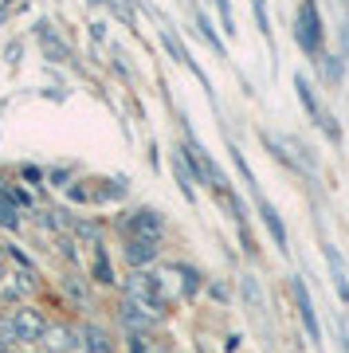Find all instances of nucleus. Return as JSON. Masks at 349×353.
I'll return each instance as SVG.
<instances>
[{"mask_svg": "<svg viewBox=\"0 0 349 353\" xmlns=\"http://www.w3.org/2000/svg\"><path fill=\"white\" fill-rule=\"evenodd\" d=\"M295 43L302 48V55L314 67H322L326 59V28H322V12H318V0H302L299 12H295Z\"/></svg>", "mask_w": 349, "mask_h": 353, "instance_id": "nucleus-1", "label": "nucleus"}, {"mask_svg": "<svg viewBox=\"0 0 349 353\" xmlns=\"http://www.w3.org/2000/svg\"><path fill=\"white\" fill-rule=\"evenodd\" d=\"M118 228H122V240L130 236V240H153V243H161L169 220H165V212H157V208H130V212H122Z\"/></svg>", "mask_w": 349, "mask_h": 353, "instance_id": "nucleus-2", "label": "nucleus"}, {"mask_svg": "<svg viewBox=\"0 0 349 353\" xmlns=\"http://www.w3.org/2000/svg\"><path fill=\"white\" fill-rule=\"evenodd\" d=\"M295 90H299V102H302V110L310 114V122L326 134V141H330V145H341V126H337L334 114H330L322 102H318V94H314V87H310V79H306V75H295Z\"/></svg>", "mask_w": 349, "mask_h": 353, "instance_id": "nucleus-3", "label": "nucleus"}, {"mask_svg": "<svg viewBox=\"0 0 349 353\" xmlns=\"http://www.w3.org/2000/svg\"><path fill=\"white\" fill-rule=\"evenodd\" d=\"M8 322H12L16 330V341L20 345H39V338L48 334V314L39 310L36 303H24V306H12V314H8Z\"/></svg>", "mask_w": 349, "mask_h": 353, "instance_id": "nucleus-4", "label": "nucleus"}, {"mask_svg": "<svg viewBox=\"0 0 349 353\" xmlns=\"http://www.w3.org/2000/svg\"><path fill=\"white\" fill-rule=\"evenodd\" d=\"M290 299H295V310H299V322H302V334L314 341V345H322V318H318V310H314V299L310 290H306V283H302L299 275L290 279Z\"/></svg>", "mask_w": 349, "mask_h": 353, "instance_id": "nucleus-5", "label": "nucleus"}, {"mask_svg": "<svg viewBox=\"0 0 349 353\" xmlns=\"http://www.w3.org/2000/svg\"><path fill=\"white\" fill-rule=\"evenodd\" d=\"M251 201H255V212H259V220H263V228H267L271 243H275L283 255H287V252H290V236H287V224H283L279 208H275V204L263 196V189H251Z\"/></svg>", "mask_w": 349, "mask_h": 353, "instance_id": "nucleus-6", "label": "nucleus"}, {"mask_svg": "<svg viewBox=\"0 0 349 353\" xmlns=\"http://www.w3.org/2000/svg\"><path fill=\"white\" fill-rule=\"evenodd\" d=\"M36 290H39V275H36V271H12V275L4 279V287H0V303L24 306Z\"/></svg>", "mask_w": 349, "mask_h": 353, "instance_id": "nucleus-7", "label": "nucleus"}, {"mask_svg": "<svg viewBox=\"0 0 349 353\" xmlns=\"http://www.w3.org/2000/svg\"><path fill=\"white\" fill-rule=\"evenodd\" d=\"M36 350H43V353H87V350H83V341H79V330L75 326H55V322H51L48 334L39 338Z\"/></svg>", "mask_w": 349, "mask_h": 353, "instance_id": "nucleus-8", "label": "nucleus"}, {"mask_svg": "<svg viewBox=\"0 0 349 353\" xmlns=\"http://www.w3.org/2000/svg\"><path fill=\"white\" fill-rule=\"evenodd\" d=\"M122 259L130 271H146V267H153L157 259H161V243H153V240H130L126 236L122 240Z\"/></svg>", "mask_w": 349, "mask_h": 353, "instance_id": "nucleus-9", "label": "nucleus"}, {"mask_svg": "<svg viewBox=\"0 0 349 353\" xmlns=\"http://www.w3.org/2000/svg\"><path fill=\"white\" fill-rule=\"evenodd\" d=\"M118 322H122L126 334H150L153 322H157V314H150L141 303H134V299L122 294V303H118Z\"/></svg>", "mask_w": 349, "mask_h": 353, "instance_id": "nucleus-10", "label": "nucleus"}, {"mask_svg": "<svg viewBox=\"0 0 349 353\" xmlns=\"http://www.w3.org/2000/svg\"><path fill=\"white\" fill-rule=\"evenodd\" d=\"M322 259H326V267H330V283H334V290H337V303L349 306V271H346L341 252H337L330 240L322 243Z\"/></svg>", "mask_w": 349, "mask_h": 353, "instance_id": "nucleus-11", "label": "nucleus"}, {"mask_svg": "<svg viewBox=\"0 0 349 353\" xmlns=\"http://www.w3.org/2000/svg\"><path fill=\"white\" fill-rule=\"evenodd\" d=\"M79 341H83V350L87 353H114V338H110V330L99 326V322H79Z\"/></svg>", "mask_w": 349, "mask_h": 353, "instance_id": "nucleus-12", "label": "nucleus"}, {"mask_svg": "<svg viewBox=\"0 0 349 353\" xmlns=\"http://www.w3.org/2000/svg\"><path fill=\"white\" fill-rule=\"evenodd\" d=\"M90 283H94V287H114V283H118L114 263H110V252H106L102 243L90 248Z\"/></svg>", "mask_w": 349, "mask_h": 353, "instance_id": "nucleus-13", "label": "nucleus"}, {"mask_svg": "<svg viewBox=\"0 0 349 353\" xmlns=\"http://www.w3.org/2000/svg\"><path fill=\"white\" fill-rule=\"evenodd\" d=\"M87 283H90V279L75 275V271H63V279H59V290L67 294V303H75L79 310H87V306H90V290H87Z\"/></svg>", "mask_w": 349, "mask_h": 353, "instance_id": "nucleus-14", "label": "nucleus"}, {"mask_svg": "<svg viewBox=\"0 0 349 353\" xmlns=\"http://www.w3.org/2000/svg\"><path fill=\"white\" fill-rule=\"evenodd\" d=\"M169 169H173L177 185H181V192H185V201H197V181H192V173L185 169V161H181V153H169Z\"/></svg>", "mask_w": 349, "mask_h": 353, "instance_id": "nucleus-15", "label": "nucleus"}, {"mask_svg": "<svg viewBox=\"0 0 349 353\" xmlns=\"http://www.w3.org/2000/svg\"><path fill=\"white\" fill-rule=\"evenodd\" d=\"M239 287H243V299H248L251 314H267V299H263V287L255 283V275H243L239 279Z\"/></svg>", "mask_w": 349, "mask_h": 353, "instance_id": "nucleus-16", "label": "nucleus"}, {"mask_svg": "<svg viewBox=\"0 0 349 353\" xmlns=\"http://www.w3.org/2000/svg\"><path fill=\"white\" fill-rule=\"evenodd\" d=\"M71 236L75 240H87L94 248V243H102V224L99 220H71Z\"/></svg>", "mask_w": 349, "mask_h": 353, "instance_id": "nucleus-17", "label": "nucleus"}, {"mask_svg": "<svg viewBox=\"0 0 349 353\" xmlns=\"http://www.w3.org/2000/svg\"><path fill=\"white\" fill-rule=\"evenodd\" d=\"M177 271L185 275V290H181V294H185V299H197L200 287H204V271H200V267H188V263H177Z\"/></svg>", "mask_w": 349, "mask_h": 353, "instance_id": "nucleus-18", "label": "nucleus"}, {"mask_svg": "<svg viewBox=\"0 0 349 353\" xmlns=\"http://www.w3.org/2000/svg\"><path fill=\"white\" fill-rule=\"evenodd\" d=\"M20 208H16L12 204V196H8V189L0 192V228H8V232H16V228H20Z\"/></svg>", "mask_w": 349, "mask_h": 353, "instance_id": "nucleus-19", "label": "nucleus"}, {"mask_svg": "<svg viewBox=\"0 0 349 353\" xmlns=\"http://www.w3.org/2000/svg\"><path fill=\"white\" fill-rule=\"evenodd\" d=\"M192 20H197V32H200V36H204V39H208V48H212V51H220V55H224V39L216 36L212 20H208V16H204V12H197V8H192Z\"/></svg>", "mask_w": 349, "mask_h": 353, "instance_id": "nucleus-20", "label": "nucleus"}, {"mask_svg": "<svg viewBox=\"0 0 349 353\" xmlns=\"http://www.w3.org/2000/svg\"><path fill=\"white\" fill-rule=\"evenodd\" d=\"M251 16H255V28L263 32V39L271 43V16H267V0H251Z\"/></svg>", "mask_w": 349, "mask_h": 353, "instance_id": "nucleus-21", "label": "nucleus"}, {"mask_svg": "<svg viewBox=\"0 0 349 353\" xmlns=\"http://www.w3.org/2000/svg\"><path fill=\"white\" fill-rule=\"evenodd\" d=\"M322 71H326V83H330V87H337V83H341V71H346V59H341V55H326Z\"/></svg>", "mask_w": 349, "mask_h": 353, "instance_id": "nucleus-22", "label": "nucleus"}, {"mask_svg": "<svg viewBox=\"0 0 349 353\" xmlns=\"http://www.w3.org/2000/svg\"><path fill=\"white\" fill-rule=\"evenodd\" d=\"M20 176H24V185H32V189H36V185H43V181H48V173H43L39 165H20Z\"/></svg>", "mask_w": 349, "mask_h": 353, "instance_id": "nucleus-23", "label": "nucleus"}, {"mask_svg": "<svg viewBox=\"0 0 349 353\" xmlns=\"http://www.w3.org/2000/svg\"><path fill=\"white\" fill-rule=\"evenodd\" d=\"M126 350H130V353H150V345H146V334H126Z\"/></svg>", "mask_w": 349, "mask_h": 353, "instance_id": "nucleus-24", "label": "nucleus"}, {"mask_svg": "<svg viewBox=\"0 0 349 353\" xmlns=\"http://www.w3.org/2000/svg\"><path fill=\"white\" fill-rule=\"evenodd\" d=\"M208 294H212L216 303H228V299H232V294H228V287H224V283H208Z\"/></svg>", "mask_w": 349, "mask_h": 353, "instance_id": "nucleus-25", "label": "nucleus"}, {"mask_svg": "<svg viewBox=\"0 0 349 353\" xmlns=\"http://www.w3.org/2000/svg\"><path fill=\"white\" fill-rule=\"evenodd\" d=\"M8 275H12V263H8V252H4V243H0V287H4Z\"/></svg>", "mask_w": 349, "mask_h": 353, "instance_id": "nucleus-26", "label": "nucleus"}, {"mask_svg": "<svg viewBox=\"0 0 349 353\" xmlns=\"http://www.w3.org/2000/svg\"><path fill=\"white\" fill-rule=\"evenodd\" d=\"M337 341H341V353H349V326L337 322Z\"/></svg>", "mask_w": 349, "mask_h": 353, "instance_id": "nucleus-27", "label": "nucleus"}, {"mask_svg": "<svg viewBox=\"0 0 349 353\" xmlns=\"http://www.w3.org/2000/svg\"><path fill=\"white\" fill-rule=\"evenodd\" d=\"M90 36L102 39V36H106V24H102V20H94V24H90Z\"/></svg>", "mask_w": 349, "mask_h": 353, "instance_id": "nucleus-28", "label": "nucleus"}, {"mask_svg": "<svg viewBox=\"0 0 349 353\" xmlns=\"http://www.w3.org/2000/svg\"><path fill=\"white\" fill-rule=\"evenodd\" d=\"M150 353H173V350H169V345H161V341H153V345H150Z\"/></svg>", "mask_w": 349, "mask_h": 353, "instance_id": "nucleus-29", "label": "nucleus"}, {"mask_svg": "<svg viewBox=\"0 0 349 353\" xmlns=\"http://www.w3.org/2000/svg\"><path fill=\"white\" fill-rule=\"evenodd\" d=\"M90 4H110V0H90Z\"/></svg>", "mask_w": 349, "mask_h": 353, "instance_id": "nucleus-30", "label": "nucleus"}, {"mask_svg": "<svg viewBox=\"0 0 349 353\" xmlns=\"http://www.w3.org/2000/svg\"><path fill=\"white\" fill-rule=\"evenodd\" d=\"M197 353H204V345H197Z\"/></svg>", "mask_w": 349, "mask_h": 353, "instance_id": "nucleus-31", "label": "nucleus"}, {"mask_svg": "<svg viewBox=\"0 0 349 353\" xmlns=\"http://www.w3.org/2000/svg\"><path fill=\"white\" fill-rule=\"evenodd\" d=\"M346 4H349V0H346Z\"/></svg>", "mask_w": 349, "mask_h": 353, "instance_id": "nucleus-32", "label": "nucleus"}]
</instances>
